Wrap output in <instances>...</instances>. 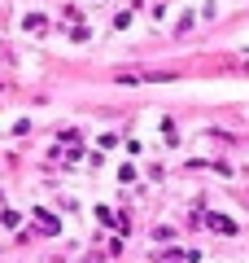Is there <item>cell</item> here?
<instances>
[{
    "mask_svg": "<svg viewBox=\"0 0 249 263\" xmlns=\"http://www.w3.org/2000/svg\"><path fill=\"white\" fill-rule=\"evenodd\" d=\"M210 228H214V233H236V224L223 219V215H210Z\"/></svg>",
    "mask_w": 249,
    "mask_h": 263,
    "instance_id": "cell-1",
    "label": "cell"
}]
</instances>
